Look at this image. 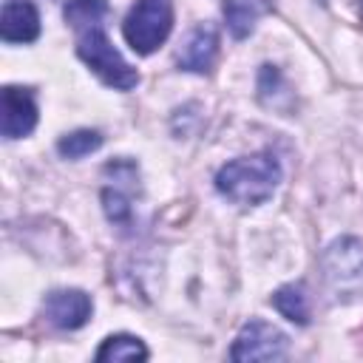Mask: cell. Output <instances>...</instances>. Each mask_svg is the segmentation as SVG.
Wrapping results in <instances>:
<instances>
[{"label": "cell", "instance_id": "12", "mask_svg": "<svg viewBox=\"0 0 363 363\" xmlns=\"http://www.w3.org/2000/svg\"><path fill=\"white\" fill-rule=\"evenodd\" d=\"M147 349L133 335H111L96 349V360H145Z\"/></svg>", "mask_w": 363, "mask_h": 363}, {"label": "cell", "instance_id": "11", "mask_svg": "<svg viewBox=\"0 0 363 363\" xmlns=\"http://www.w3.org/2000/svg\"><path fill=\"white\" fill-rule=\"evenodd\" d=\"M272 306L292 323L298 326H306L309 323V298H306V289L301 284H286L281 289H275L272 295Z\"/></svg>", "mask_w": 363, "mask_h": 363}, {"label": "cell", "instance_id": "3", "mask_svg": "<svg viewBox=\"0 0 363 363\" xmlns=\"http://www.w3.org/2000/svg\"><path fill=\"white\" fill-rule=\"evenodd\" d=\"M173 28V3L170 0H136L122 23V34L136 54L156 51Z\"/></svg>", "mask_w": 363, "mask_h": 363}, {"label": "cell", "instance_id": "10", "mask_svg": "<svg viewBox=\"0 0 363 363\" xmlns=\"http://www.w3.org/2000/svg\"><path fill=\"white\" fill-rule=\"evenodd\" d=\"M272 0H224V23L235 40H244L255 31L258 20L269 14Z\"/></svg>", "mask_w": 363, "mask_h": 363}, {"label": "cell", "instance_id": "9", "mask_svg": "<svg viewBox=\"0 0 363 363\" xmlns=\"http://www.w3.org/2000/svg\"><path fill=\"white\" fill-rule=\"evenodd\" d=\"M0 34L6 43H34L40 37V14L31 0H6Z\"/></svg>", "mask_w": 363, "mask_h": 363}, {"label": "cell", "instance_id": "5", "mask_svg": "<svg viewBox=\"0 0 363 363\" xmlns=\"http://www.w3.org/2000/svg\"><path fill=\"white\" fill-rule=\"evenodd\" d=\"M289 352V337L267 323V320H250L241 326L233 349H230V357L233 360H281L286 357Z\"/></svg>", "mask_w": 363, "mask_h": 363}, {"label": "cell", "instance_id": "8", "mask_svg": "<svg viewBox=\"0 0 363 363\" xmlns=\"http://www.w3.org/2000/svg\"><path fill=\"white\" fill-rule=\"evenodd\" d=\"M216 54H218V34H216V28L207 26V23H199V26L187 34V40H184V45H182V51H179V57H176V62H179V68H184V71L204 74V71L213 68Z\"/></svg>", "mask_w": 363, "mask_h": 363}, {"label": "cell", "instance_id": "4", "mask_svg": "<svg viewBox=\"0 0 363 363\" xmlns=\"http://www.w3.org/2000/svg\"><path fill=\"white\" fill-rule=\"evenodd\" d=\"M323 275L329 292L337 301L363 298V244L357 238H340L323 252Z\"/></svg>", "mask_w": 363, "mask_h": 363}, {"label": "cell", "instance_id": "14", "mask_svg": "<svg viewBox=\"0 0 363 363\" xmlns=\"http://www.w3.org/2000/svg\"><path fill=\"white\" fill-rule=\"evenodd\" d=\"M102 204H105V216H108L113 224H128L130 216H133V210H130V199L125 196V190H122L119 184L102 190Z\"/></svg>", "mask_w": 363, "mask_h": 363}, {"label": "cell", "instance_id": "7", "mask_svg": "<svg viewBox=\"0 0 363 363\" xmlns=\"http://www.w3.org/2000/svg\"><path fill=\"white\" fill-rule=\"evenodd\" d=\"M37 125V102L28 88L6 85L3 88V136L23 139Z\"/></svg>", "mask_w": 363, "mask_h": 363}, {"label": "cell", "instance_id": "13", "mask_svg": "<svg viewBox=\"0 0 363 363\" xmlns=\"http://www.w3.org/2000/svg\"><path fill=\"white\" fill-rule=\"evenodd\" d=\"M99 145H102V136L96 130H74V133H65L57 142V150L65 159H82V156L94 153Z\"/></svg>", "mask_w": 363, "mask_h": 363}, {"label": "cell", "instance_id": "6", "mask_svg": "<svg viewBox=\"0 0 363 363\" xmlns=\"http://www.w3.org/2000/svg\"><path fill=\"white\" fill-rule=\"evenodd\" d=\"M94 312L91 298L82 289H54L43 298V315L57 329H79Z\"/></svg>", "mask_w": 363, "mask_h": 363}, {"label": "cell", "instance_id": "1", "mask_svg": "<svg viewBox=\"0 0 363 363\" xmlns=\"http://www.w3.org/2000/svg\"><path fill=\"white\" fill-rule=\"evenodd\" d=\"M65 23L77 34V54L79 60L111 88L130 91L139 82V74L125 62V57L113 48L105 34L108 3L105 0H68L62 9Z\"/></svg>", "mask_w": 363, "mask_h": 363}, {"label": "cell", "instance_id": "2", "mask_svg": "<svg viewBox=\"0 0 363 363\" xmlns=\"http://www.w3.org/2000/svg\"><path fill=\"white\" fill-rule=\"evenodd\" d=\"M281 182V164L272 153H252L227 162L216 173V190L241 207L264 204Z\"/></svg>", "mask_w": 363, "mask_h": 363}]
</instances>
